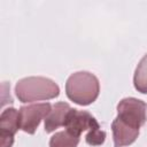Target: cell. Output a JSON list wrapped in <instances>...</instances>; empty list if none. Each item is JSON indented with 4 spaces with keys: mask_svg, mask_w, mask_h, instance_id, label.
Wrapping results in <instances>:
<instances>
[{
    "mask_svg": "<svg viewBox=\"0 0 147 147\" xmlns=\"http://www.w3.org/2000/svg\"><path fill=\"white\" fill-rule=\"evenodd\" d=\"M147 119V105L136 98H124L117 105V117L111 124L115 147H124L133 144L139 129Z\"/></svg>",
    "mask_w": 147,
    "mask_h": 147,
    "instance_id": "obj_1",
    "label": "cell"
},
{
    "mask_svg": "<svg viewBox=\"0 0 147 147\" xmlns=\"http://www.w3.org/2000/svg\"><path fill=\"white\" fill-rule=\"evenodd\" d=\"M79 137L69 130L56 132L49 140V147H77Z\"/></svg>",
    "mask_w": 147,
    "mask_h": 147,
    "instance_id": "obj_8",
    "label": "cell"
},
{
    "mask_svg": "<svg viewBox=\"0 0 147 147\" xmlns=\"http://www.w3.org/2000/svg\"><path fill=\"white\" fill-rule=\"evenodd\" d=\"M51 109L52 105L49 102L22 106L18 110L21 130L29 134H33L39 126L41 119L47 117Z\"/></svg>",
    "mask_w": 147,
    "mask_h": 147,
    "instance_id": "obj_5",
    "label": "cell"
},
{
    "mask_svg": "<svg viewBox=\"0 0 147 147\" xmlns=\"http://www.w3.org/2000/svg\"><path fill=\"white\" fill-rule=\"evenodd\" d=\"M133 84L138 92L147 94V54L140 60L136 68Z\"/></svg>",
    "mask_w": 147,
    "mask_h": 147,
    "instance_id": "obj_9",
    "label": "cell"
},
{
    "mask_svg": "<svg viewBox=\"0 0 147 147\" xmlns=\"http://www.w3.org/2000/svg\"><path fill=\"white\" fill-rule=\"evenodd\" d=\"M15 94L21 102L49 100L59 96L60 87L54 80L46 77H25L16 83Z\"/></svg>",
    "mask_w": 147,
    "mask_h": 147,
    "instance_id": "obj_3",
    "label": "cell"
},
{
    "mask_svg": "<svg viewBox=\"0 0 147 147\" xmlns=\"http://www.w3.org/2000/svg\"><path fill=\"white\" fill-rule=\"evenodd\" d=\"M70 109L71 108L67 102H56L53 105L49 114L45 118V131L51 133L60 126H64L65 118Z\"/></svg>",
    "mask_w": 147,
    "mask_h": 147,
    "instance_id": "obj_7",
    "label": "cell"
},
{
    "mask_svg": "<svg viewBox=\"0 0 147 147\" xmlns=\"http://www.w3.org/2000/svg\"><path fill=\"white\" fill-rule=\"evenodd\" d=\"M20 126V113L15 108H7L0 115V138L1 147H11L14 136Z\"/></svg>",
    "mask_w": 147,
    "mask_h": 147,
    "instance_id": "obj_6",
    "label": "cell"
},
{
    "mask_svg": "<svg viewBox=\"0 0 147 147\" xmlns=\"http://www.w3.org/2000/svg\"><path fill=\"white\" fill-rule=\"evenodd\" d=\"M64 127L77 136H80L82 132L87 131L85 140L90 146L102 145L106 139V132L101 130L98 121L85 110L71 108L67 115Z\"/></svg>",
    "mask_w": 147,
    "mask_h": 147,
    "instance_id": "obj_4",
    "label": "cell"
},
{
    "mask_svg": "<svg viewBox=\"0 0 147 147\" xmlns=\"http://www.w3.org/2000/svg\"><path fill=\"white\" fill-rule=\"evenodd\" d=\"M99 79L88 71H77L70 75L67 79V96L79 106H88L94 102L99 95Z\"/></svg>",
    "mask_w": 147,
    "mask_h": 147,
    "instance_id": "obj_2",
    "label": "cell"
}]
</instances>
